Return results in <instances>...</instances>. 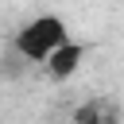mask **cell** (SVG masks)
<instances>
[{
    "instance_id": "1",
    "label": "cell",
    "mask_w": 124,
    "mask_h": 124,
    "mask_svg": "<svg viewBox=\"0 0 124 124\" xmlns=\"http://www.w3.org/2000/svg\"><path fill=\"white\" fill-rule=\"evenodd\" d=\"M74 35H70V23L62 19V16H54V12H39V16H31L16 35H12V50H16V58L19 62H31V66H43L62 43H70Z\"/></svg>"
},
{
    "instance_id": "3",
    "label": "cell",
    "mask_w": 124,
    "mask_h": 124,
    "mask_svg": "<svg viewBox=\"0 0 124 124\" xmlns=\"http://www.w3.org/2000/svg\"><path fill=\"white\" fill-rule=\"evenodd\" d=\"M116 116H120V108H116V101L112 97H89V101H81L78 108H74V124H116Z\"/></svg>"
},
{
    "instance_id": "2",
    "label": "cell",
    "mask_w": 124,
    "mask_h": 124,
    "mask_svg": "<svg viewBox=\"0 0 124 124\" xmlns=\"http://www.w3.org/2000/svg\"><path fill=\"white\" fill-rule=\"evenodd\" d=\"M85 54H89V43H81V39H70V43H62L46 62H43V70L54 78V81H66V78H74L78 70H81V62H85Z\"/></svg>"
}]
</instances>
